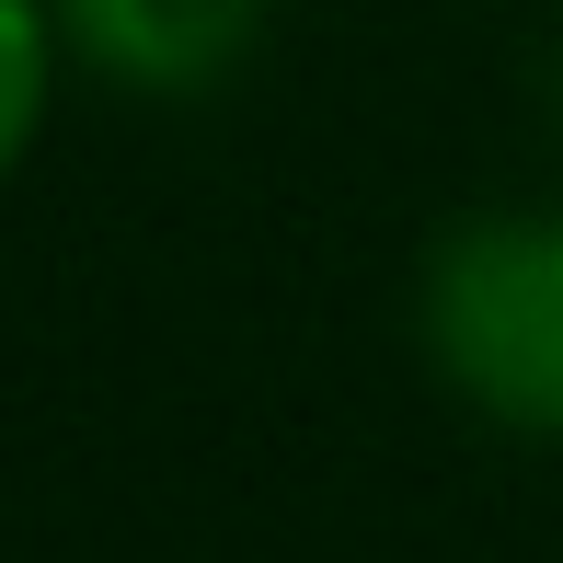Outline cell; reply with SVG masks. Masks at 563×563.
Instances as JSON below:
<instances>
[{
  "mask_svg": "<svg viewBox=\"0 0 563 563\" xmlns=\"http://www.w3.org/2000/svg\"><path fill=\"white\" fill-rule=\"evenodd\" d=\"M426 368L506 438H563V208H472L415 276Z\"/></svg>",
  "mask_w": 563,
  "mask_h": 563,
  "instance_id": "cell-1",
  "label": "cell"
},
{
  "mask_svg": "<svg viewBox=\"0 0 563 563\" xmlns=\"http://www.w3.org/2000/svg\"><path fill=\"white\" fill-rule=\"evenodd\" d=\"M46 12H58V46L92 81L150 92V104H196L253 58L276 0H46Z\"/></svg>",
  "mask_w": 563,
  "mask_h": 563,
  "instance_id": "cell-2",
  "label": "cell"
},
{
  "mask_svg": "<svg viewBox=\"0 0 563 563\" xmlns=\"http://www.w3.org/2000/svg\"><path fill=\"white\" fill-rule=\"evenodd\" d=\"M58 12L46 0H0V185L35 162L46 115H58Z\"/></svg>",
  "mask_w": 563,
  "mask_h": 563,
  "instance_id": "cell-3",
  "label": "cell"
}]
</instances>
